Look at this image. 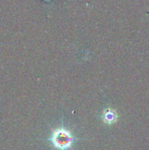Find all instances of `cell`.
<instances>
[{
	"label": "cell",
	"instance_id": "6da1fadb",
	"mask_svg": "<svg viewBox=\"0 0 149 150\" xmlns=\"http://www.w3.org/2000/svg\"><path fill=\"white\" fill-rule=\"evenodd\" d=\"M52 142L54 145L60 149H66L71 147L73 142V136L64 128H59L54 131L52 135Z\"/></svg>",
	"mask_w": 149,
	"mask_h": 150
},
{
	"label": "cell",
	"instance_id": "7a4b0ae2",
	"mask_svg": "<svg viewBox=\"0 0 149 150\" xmlns=\"http://www.w3.org/2000/svg\"><path fill=\"white\" fill-rule=\"evenodd\" d=\"M114 118H115V115L112 113V112H111V111H109V112H107V113L105 114V119H106V120H108V121H112L113 120H114Z\"/></svg>",
	"mask_w": 149,
	"mask_h": 150
}]
</instances>
